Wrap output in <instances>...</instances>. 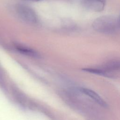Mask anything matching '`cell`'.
<instances>
[{
    "instance_id": "7a4b0ae2",
    "label": "cell",
    "mask_w": 120,
    "mask_h": 120,
    "mask_svg": "<svg viewBox=\"0 0 120 120\" xmlns=\"http://www.w3.org/2000/svg\"><path fill=\"white\" fill-rule=\"evenodd\" d=\"M83 70L110 78H116L120 75V61L112 60L98 68H87Z\"/></svg>"
},
{
    "instance_id": "ba28073f",
    "label": "cell",
    "mask_w": 120,
    "mask_h": 120,
    "mask_svg": "<svg viewBox=\"0 0 120 120\" xmlns=\"http://www.w3.org/2000/svg\"><path fill=\"white\" fill-rule=\"evenodd\" d=\"M30 0V1H37L41 0Z\"/></svg>"
},
{
    "instance_id": "3957f363",
    "label": "cell",
    "mask_w": 120,
    "mask_h": 120,
    "mask_svg": "<svg viewBox=\"0 0 120 120\" xmlns=\"http://www.w3.org/2000/svg\"><path fill=\"white\" fill-rule=\"evenodd\" d=\"M16 10L19 17L24 21L30 23L37 22L38 17L36 13L30 7L20 4L17 6Z\"/></svg>"
},
{
    "instance_id": "8992f818",
    "label": "cell",
    "mask_w": 120,
    "mask_h": 120,
    "mask_svg": "<svg viewBox=\"0 0 120 120\" xmlns=\"http://www.w3.org/2000/svg\"><path fill=\"white\" fill-rule=\"evenodd\" d=\"M16 48L19 52H20L22 53H23L24 54L30 56V57H35V58L39 57L38 55V54L37 53H36V52L29 48L24 47H21V46H17Z\"/></svg>"
},
{
    "instance_id": "5b68a950",
    "label": "cell",
    "mask_w": 120,
    "mask_h": 120,
    "mask_svg": "<svg viewBox=\"0 0 120 120\" xmlns=\"http://www.w3.org/2000/svg\"><path fill=\"white\" fill-rule=\"evenodd\" d=\"M80 91L84 95H87L97 104L104 108H107L108 105L105 101L96 92L89 89L82 88L80 90Z\"/></svg>"
},
{
    "instance_id": "6da1fadb",
    "label": "cell",
    "mask_w": 120,
    "mask_h": 120,
    "mask_svg": "<svg viewBox=\"0 0 120 120\" xmlns=\"http://www.w3.org/2000/svg\"><path fill=\"white\" fill-rule=\"evenodd\" d=\"M93 29L100 33L111 34L120 28L118 18L112 15H104L97 18L92 23Z\"/></svg>"
},
{
    "instance_id": "52a82bcc",
    "label": "cell",
    "mask_w": 120,
    "mask_h": 120,
    "mask_svg": "<svg viewBox=\"0 0 120 120\" xmlns=\"http://www.w3.org/2000/svg\"><path fill=\"white\" fill-rule=\"evenodd\" d=\"M118 18L119 23V26H120V15H119V17H118Z\"/></svg>"
},
{
    "instance_id": "277c9868",
    "label": "cell",
    "mask_w": 120,
    "mask_h": 120,
    "mask_svg": "<svg viewBox=\"0 0 120 120\" xmlns=\"http://www.w3.org/2000/svg\"><path fill=\"white\" fill-rule=\"evenodd\" d=\"M82 5L89 10L94 12L102 11L105 7V0H80Z\"/></svg>"
}]
</instances>
